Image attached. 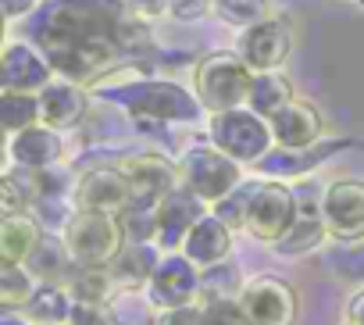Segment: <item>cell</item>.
Listing matches in <instances>:
<instances>
[{
  "instance_id": "17",
  "label": "cell",
  "mask_w": 364,
  "mask_h": 325,
  "mask_svg": "<svg viewBox=\"0 0 364 325\" xmlns=\"http://www.w3.org/2000/svg\"><path fill=\"white\" fill-rule=\"evenodd\" d=\"M272 125V136H275V146H286V150H311L318 139H321V111L304 104V100H293L286 104L279 114L268 118Z\"/></svg>"
},
{
  "instance_id": "32",
  "label": "cell",
  "mask_w": 364,
  "mask_h": 325,
  "mask_svg": "<svg viewBox=\"0 0 364 325\" xmlns=\"http://www.w3.org/2000/svg\"><path fill=\"white\" fill-rule=\"evenodd\" d=\"M204 325H250L243 314L240 297L229 300H204Z\"/></svg>"
},
{
  "instance_id": "25",
  "label": "cell",
  "mask_w": 364,
  "mask_h": 325,
  "mask_svg": "<svg viewBox=\"0 0 364 325\" xmlns=\"http://www.w3.org/2000/svg\"><path fill=\"white\" fill-rule=\"evenodd\" d=\"M286 104H293V82L279 72H261L254 75V86H250V97H247V107L261 118H272L279 114Z\"/></svg>"
},
{
  "instance_id": "3",
  "label": "cell",
  "mask_w": 364,
  "mask_h": 325,
  "mask_svg": "<svg viewBox=\"0 0 364 325\" xmlns=\"http://www.w3.org/2000/svg\"><path fill=\"white\" fill-rule=\"evenodd\" d=\"M250 86H254V72L240 58V50H215L193 68V93L200 97L208 114L247 107Z\"/></svg>"
},
{
  "instance_id": "30",
  "label": "cell",
  "mask_w": 364,
  "mask_h": 325,
  "mask_svg": "<svg viewBox=\"0 0 364 325\" xmlns=\"http://www.w3.org/2000/svg\"><path fill=\"white\" fill-rule=\"evenodd\" d=\"M215 15L232 29H250L268 18V0H215Z\"/></svg>"
},
{
  "instance_id": "20",
  "label": "cell",
  "mask_w": 364,
  "mask_h": 325,
  "mask_svg": "<svg viewBox=\"0 0 364 325\" xmlns=\"http://www.w3.org/2000/svg\"><path fill=\"white\" fill-rule=\"evenodd\" d=\"M47 233L43 222L26 211V215H4L0 222V265H29V257L43 247Z\"/></svg>"
},
{
  "instance_id": "10",
  "label": "cell",
  "mask_w": 364,
  "mask_h": 325,
  "mask_svg": "<svg viewBox=\"0 0 364 325\" xmlns=\"http://www.w3.org/2000/svg\"><path fill=\"white\" fill-rule=\"evenodd\" d=\"M146 300L157 311H171V307H186V304H200V268L182 254H164L154 279L146 282Z\"/></svg>"
},
{
  "instance_id": "31",
  "label": "cell",
  "mask_w": 364,
  "mask_h": 325,
  "mask_svg": "<svg viewBox=\"0 0 364 325\" xmlns=\"http://www.w3.org/2000/svg\"><path fill=\"white\" fill-rule=\"evenodd\" d=\"M250 193H254V183H243V186H236L225 201H218L211 211L236 233V229H243L247 225V208H250Z\"/></svg>"
},
{
  "instance_id": "8",
  "label": "cell",
  "mask_w": 364,
  "mask_h": 325,
  "mask_svg": "<svg viewBox=\"0 0 364 325\" xmlns=\"http://www.w3.org/2000/svg\"><path fill=\"white\" fill-rule=\"evenodd\" d=\"M114 165L122 169L132 204L129 208H161V201L182 183L178 179V165H171L161 154H125Z\"/></svg>"
},
{
  "instance_id": "34",
  "label": "cell",
  "mask_w": 364,
  "mask_h": 325,
  "mask_svg": "<svg viewBox=\"0 0 364 325\" xmlns=\"http://www.w3.org/2000/svg\"><path fill=\"white\" fill-rule=\"evenodd\" d=\"M154 325H204V304H186V307L161 311Z\"/></svg>"
},
{
  "instance_id": "33",
  "label": "cell",
  "mask_w": 364,
  "mask_h": 325,
  "mask_svg": "<svg viewBox=\"0 0 364 325\" xmlns=\"http://www.w3.org/2000/svg\"><path fill=\"white\" fill-rule=\"evenodd\" d=\"M68 325H118V318H114L111 304H79L75 300Z\"/></svg>"
},
{
  "instance_id": "13",
  "label": "cell",
  "mask_w": 364,
  "mask_h": 325,
  "mask_svg": "<svg viewBox=\"0 0 364 325\" xmlns=\"http://www.w3.org/2000/svg\"><path fill=\"white\" fill-rule=\"evenodd\" d=\"M236 50H240V58L250 65L254 75H261V72H279V68L289 61V50H293L289 22H282V18H264V22L243 29Z\"/></svg>"
},
{
  "instance_id": "27",
  "label": "cell",
  "mask_w": 364,
  "mask_h": 325,
  "mask_svg": "<svg viewBox=\"0 0 364 325\" xmlns=\"http://www.w3.org/2000/svg\"><path fill=\"white\" fill-rule=\"evenodd\" d=\"M68 289L79 304H111V297L118 293V282H114L111 268H79L72 275Z\"/></svg>"
},
{
  "instance_id": "39",
  "label": "cell",
  "mask_w": 364,
  "mask_h": 325,
  "mask_svg": "<svg viewBox=\"0 0 364 325\" xmlns=\"http://www.w3.org/2000/svg\"><path fill=\"white\" fill-rule=\"evenodd\" d=\"M346 321L350 325H364V289H357L346 304Z\"/></svg>"
},
{
  "instance_id": "23",
  "label": "cell",
  "mask_w": 364,
  "mask_h": 325,
  "mask_svg": "<svg viewBox=\"0 0 364 325\" xmlns=\"http://www.w3.org/2000/svg\"><path fill=\"white\" fill-rule=\"evenodd\" d=\"M72 307H75V297H72L68 286H61V282H40L36 293L29 297V304L22 311L29 314L33 325H68Z\"/></svg>"
},
{
  "instance_id": "2",
  "label": "cell",
  "mask_w": 364,
  "mask_h": 325,
  "mask_svg": "<svg viewBox=\"0 0 364 325\" xmlns=\"http://www.w3.org/2000/svg\"><path fill=\"white\" fill-rule=\"evenodd\" d=\"M97 93L150 129L154 125H190L204 114V104L193 90L178 86V82H164V79H132L129 75V82H122L114 90L100 86Z\"/></svg>"
},
{
  "instance_id": "18",
  "label": "cell",
  "mask_w": 364,
  "mask_h": 325,
  "mask_svg": "<svg viewBox=\"0 0 364 325\" xmlns=\"http://www.w3.org/2000/svg\"><path fill=\"white\" fill-rule=\"evenodd\" d=\"M61 154H65L61 132L43 125V122L11 136V143H8V161L18 169H54L61 161Z\"/></svg>"
},
{
  "instance_id": "35",
  "label": "cell",
  "mask_w": 364,
  "mask_h": 325,
  "mask_svg": "<svg viewBox=\"0 0 364 325\" xmlns=\"http://www.w3.org/2000/svg\"><path fill=\"white\" fill-rule=\"evenodd\" d=\"M208 11H215V0H171V18L178 22H197Z\"/></svg>"
},
{
  "instance_id": "16",
  "label": "cell",
  "mask_w": 364,
  "mask_h": 325,
  "mask_svg": "<svg viewBox=\"0 0 364 325\" xmlns=\"http://www.w3.org/2000/svg\"><path fill=\"white\" fill-rule=\"evenodd\" d=\"M90 111V97L79 82H68V79H54L50 86L40 90V122L58 129V132H68L75 125H82Z\"/></svg>"
},
{
  "instance_id": "22",
  "label": "cell",
  "mask_w": 364,
  "mask_h": 325,
  "mask_svg": "<svg viewBox=\"0 0 364 325\" xmlns=\"http://www.w3.org/2000/svg\"><path fill=\"white\" fill-rule=\"evenodd\" d=\"M325 236H328V229H325V218H321V204H304L300 201V215H296L293 229L275 243V250L286 254V257H300V254L318 250L325 243Z\"/></svg>"
},
{
  "instance_id": "26",
  "label": "cell",
  "mask_w": 364,
  "mask_h": 325,
  "mask_svg": "<svg viewBox=\"0 0 364 325\" xmlns=\"http://www.w3.org/2000/svg\"><path fill=\"white\" fill-rule=\"evenodd\" d=\"M0 122H4L8 136H18V132L40 125V93L4 90L0 93Z\"/></svg>"
},
{
  "instance_id": "36",
  "label": "cell",
  "mask_w": 364,
  "mask_h": 325,
  "mask_svg": "<svg viewBox=\"0 0 364 325\" xmlns=\"http://www.w3.org/2000/svg\"><path fill=\"white\" fill-rule=\"evenodd\" d=\"M129 11L139 15V18H161V15H171V0H125Z\"/></svg>"
},
{
  "instance_id": "4",
  "label": "cell",
  "mask_w": 364,
  "mask_h": 325,
  "mask_svg": "<svg viewBox=\"0 0 364 325\" xmlns=\"http://www.w3.org/2000/svg\"><path fill=\"white\" fill-rule=\"evenodd\" d=\"M61 240L79 268H111L118 261V254L129 247L122 218L100 215V211H75V218L65 225Z\"/></svg>"
},
{
  "instance_id": "5",
  "label": "cell",
  "mask_w": 364,
  "mask_h": 325,
  "mask_svg": "<svg viewBox=\"0 0 364 325\" xmlns=\"http://www.w3.org/2000/svg\"><path fill=\"white\" fill-rule=\"evenodd\" d=\"M208 136L222 154H229L240 165H254V169L275 150V136H272L268 118L254 114L250 107H232V111L211 114Z\"/></svg>"
},
{
  "instance_id": "41",
  "label": "cell",
  "mask_w": 364,
  "mask_h": 325,
  "mask_svg": "<svg viewBox=\"0 0 364 325\" xmlns=\"http://www.w3.org/2000/svg\"><path fill=\"white\" fill-rule=\"evenodd\" d=\"M357 4H360V8H364V0H357Z\"/></svg>"
},
{
  "instance_id": "38",
  "label": "cell",
  "mask_w": 364,
  "mask_h": 325,
  "mask_svg": "<svg viewBox=\"0 0 364 325\" xmlns=\"http://www.w3.org/2000/svg\"><path fill=\"white\" fill-rule=\"evenodd\" d=\"M40 4H43V0H0V8H4V18L8 22H15L22 15H33Z\"/></svg>"
},
{
  "instance_id": "14",
  "label": "cell",
  "mask_w": 364,
  "mask_h": 325,
  "mask_svg": "<svg viewBox=\"0 0 364 325\" xmlns=\"http://www.w3.org/2000/svg\"><path fill=\"white\" fill-rule=\"evenodd\" d=\"M211 208L193 193V190H186V186H175L164 201H161V208H157V247L164 250V254H175V250H182V243H186V236L193 233V225L208 215Z\"/></svg>"
},
{
  "instance_id": "6",
  "label": "cell",
  "mask_w": 364,
  "mask_h": 325,
  "mask_svg": "<svg viewBox=\"0 0 364 325\" xmlns=\"http://www.w3.org/2000/svg\"><path fill=\"white\" fill-rule=\"evenodd\" d=\"M178 179H182L186 190H193L208 208H215L236 186H243V165L232 161L229 154H222L215 143H208V146H193V150L182 154Z\"/></svg>"
},
{
  "instance_id": "9",
  "label": "cell",
  "mask_w": 364,
  "mask_h": 325,
  "mask_svg": "<svg viewBox=\"0 0 364 325\" xmlns=\"http://www.w3.org/2000/svg\"><path fill=\"white\" fill-rule=\"evenodd\" d=\"M243 314L250 325H293L300 311L296 289L279 275H254L240 293Z\"/></svg>"
},
{
  "instance_id": "29",
  "label": "cell",
  "mask_w": 364,
  "mask_h": 325,
  "mask_svg": "<svg viewBox=\"0 0 364 325\" xmlns=\"http://www.w3.org/2000/svg\"><path fill=\"white\" fill-rule=\"evenodd\" d=\"M40 279L26 268V265H4L0 268V304L4 311H18L29 304V297L36 293Z\"/></svg>"
},
{
  "instance_id": "40",
  "label": "cell",
  "mask_w": 364,
  "mask_h": 325,
  "mask_svg": "<svg viewBox=\"0 0 364 325\" xmlns=\"http://www.w3.org/2000/svg\"><path fill=\"white\" fill-rule=\"evenodd\" d=\"M0 325H33L26 311H4V318H0Z\"/></svg>"
},
{
  "instance_id": "12",
  "label": "cell",
  "mask_w": 364,
  "mask_h": 325,
  "mask_svg": "<svg viewBox=\"0 0 364 325\" xmlns=\"http://www.w3.org/2000/svg\"><path fill=\"white\" fill-rule=\"evenodd\" d=\"M58 79L50 58L33 43V40H8L0 50V82L4 90H22V93H40Z\"/></svg>"
},
{
  "instance_id": "11",
  "label": "cell",
  "mask_w": 364,
  "mask_h": 325,
  "mask_svg": "<svg viewBox=\"0 0 364 325\" xmlns=\"http://www.w3.org/2000/svg\"><path fill=\"white\" fill-rule=\"evenodd\" d=\"M321 218L328 236L343 243L364 240V183L360 179H336L321 193Z\"/></svg>"
},
{
  "instance_id": "15",
  "label": "cell",
  "mask_w": 364,
  "mask_h": 325,
  "mask_svg": "<svg viewBox=\"0 0 364 325\" xmlns=\"http://www.w3.org/2000/svg\"><path fill=\"white\" fill-rule=\"evenodd\" d=\"M132 204L129 183L118 165L90 169L75 179V208L79 211H100V215H122Z\"/></svg>"
},
{
  "instance_id": "28",
  "label": "cell",
  "mask_w": 364,
  "mask_h": 325,
  "mask_svg": "<svg viewBox=\"0 0 364 325\" xmlns=\"http://www.w3.org/2000/svg\"><path fill=\"white\" fill-rule=\"evenodd\" d=\"M243 286H247V279L240 275V268H236L232 261L200 268V304H204V300H229V297H240Z\"/></svg>"
},
{
  "instance_id": "24",
  "label": "cell",
  "mask_w": 364,
  "mask_h": 325,
  "mask_svg": "<svg viewBox=\"0 0 364 325\" xmlns=\"http://www.w3.org/2000/svg\"><path fill=\"white\" fill-rule=\"evenodd\" d=\"M26 268H29L40 282H61V286H68L72 275L79 272V265H75V257L68 254L65 240H43V247L29 257Z\"/></svg>"
},
{
  "instance_id": "21",
  "label": "cell",
  "mask_w": 364,
  "mask_h": 325,
  "mask_svg": "<svg viewBox=\"0 0 364 325\" xmlns=\"http://www.w3.org/2000/svg\"><path fill=\"white\" fill-rule=\"evenodd\" d=\"M161 257H164V250L157 243H129L118 254V261L111 265V275H114L118 289H143L154 279Z\"/></svg>"
},
{
  "instance_id": "7",
  "label": "cell",
  "mask_w": 364,
  "mask_h": 325,
  "mask_svg": "<svg viewBox=\"0 0 364 325\" xmlns=\"http://www.w3.org/2000/svg\"><path fill=\"white\" fill-rule=\"evenodd\" d=\"M300 215V201L296 193L286 186V183H275V179H261L254 183V193H250V208H247V233L257 240V243H268L275 247L296 222Z\"/></svg>"
},
{
  "instance_id": "1",
  "label": "cell",
  "mask_w": 364,
  "mask_h": 325,
  "mask_svg": "<svg viewBox=\"0 0 364 325\" xmlns=\"http://www.w3.org/2000/svg\"><path fill=\"white\" fill-rule=\"evenodd\" d=\"M33 43L50 58L61 79L97 86L118 61H136L150 33L139 15H129L125 0H50Z\"/></svg>"
},
{
  "instance_id": "19",
  "label": "cell",
  "mask_w": 364,
  "mask_h": 325,
  "mask_svg": "<svg viewBox=\"0 0 364 325\" xmlns=\"http://www.w3.org/2000/svg\"><path fill=\"white\" fill-rule=\"evenodd\" d=\"M182 254H186L197 268L222 265V261H229V254H232V229H229L215 211H208V215L193 225V233L186 236V243H182Z\"/></svg>"
},
{
  "instance_id": "37",
  "label": "cell",
  "mask_w": 364,
  "mask_h": 325,
  "mask_svg": "<svg viewBox=\"0 0 364 325\" xmlns=\"http://www.w3.org/2000/svg\"><path fill=\"white\" fill-rule=\"evenodd\" d=\"M339 272L346 275V279H364V240L343 257V265H339Z\"/></svg>"
}]
</instances>
